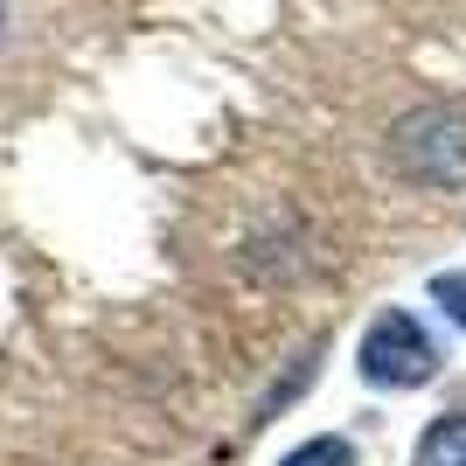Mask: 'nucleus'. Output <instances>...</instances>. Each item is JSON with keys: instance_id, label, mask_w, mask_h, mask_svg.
<instances>
[{"instance_id": "f257e3e1", "label": "nucleus", "mask_w": 466, "mask_h": 466, "mask_svg": "<svg viewBox=\"0 0 466 466\" xmlns=\"http://www.w3.org/2000/svg\"><path fill=\"white\" fill-rule=\"evenodd\" d=\"M390 167L418 188H466V105H418L383 139Z\"/></svg>"}, {"instance_id": "423d86ee", "label": "nucleus", "mask_w": 466, "mask_h": 466, "mask_svg": "<svg viewBox=\"0 0 466 466\" xmlns=\"http://www.w3.org/2000/svg\"><path fill=\"white\" fill-rule=\"evenodd\" d=\"M0 28H7V0H0Z\"/></svg>"}, {"instance_id": "7ed1b4c3", "label": "nucleus", "mask_w": 466, "mask_h": 466, "mask_svg": "<svg viewBox=\"0 0 466 466\" xmlns=\"http://www.w3.org/2000/svg\"><path fill=\"white\" fill-rule=\"evenodd\" d=\"M410 466H466V410L439 418V425L418 439V460H410Z\"/></svg>"}, {"instance_id": "f03ea898", "label": "nucleus", "mask_w": 466, "mask_h": 466, "mask_svg": "<svg viewBox=\"0 0 466 466\" xmlns=\"http://www.w3.org/2000/svg\"><path fill=\"white\" fill-rule=\"evenodd\" d=\"M362 383H376V390H418V383H431V370H439V349H431V334L410 320V313H376L370 320V334H362Z\"/></svg>"}, {"instance_id": "20e7f679", "label": "nucleus", "mask_w": 466, "mask_h": 466, "mask_svg": "<svg viewBox=\"0 0 466 466\" xmlns=\"http://www.w3.org/2000/svg\"><path fill=\"white\" fill-rule=\"evenodd\" d=\"M279 466H355V446L349 439H307V446H292Z\"/></svg>"}, {"instance_id": "39448f33", "label": "nucleus", "mask_w": 466, "mask_h": 466, "mask_svg": "<svg viewBox=\"0 0 466 466\" xmlns=\"http://www.w3.org/2000/svg\"><path fill=\"white\" fill-rule=\"evenodd\" d=\"M431 299H439V307L452 313V328L466 334V272H439L431 279Z\"/></svg>"}]
</instances>
